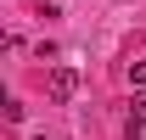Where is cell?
Instances as JSON below:
<instances>
[{
    "label": "cell",
    "instance_id": "1",
    "mask_svg": "<svg viewBox=\"0 0 146 140\" xmlns=\"http://www.w3.org/2000/svg\"><path fill=\"white\" fill-rule=\"evenodd\" d=\"M45 90H51V101H62V106H68L73 95H79V73H73V67H51Z\"/></svg>",
    "mask_w": 146,
    "mask_h": 140
},
{
    "label": "cell",
    "instance_id": "2",
    "mask_svg": "<svg viewBox=\"0 0 146 140\" xmlns=\"http://www.w3.org/2000/svg\"><path fill=\"white\" fill-rule=\"evenodd\" d=\"M124 135H129V140H141V135H146V90L135 95V106H129V118H124Z\"/></svg>",
    "mask_w": 146,
    "mask_h": 140
},
{
    "label": "cell",
    "instance_id": "3",
    "mask_svg": "<svg viewBox=\"0 0 146 140\" xmlns=\"http://www.w3.org/2000/svg\"><path fill=\"white\" fill-rule=\"evenodd\" d=\"M129 84H135V90H146V62H129Z\"/></svg>",
    "mask_w": 146,
    "mask_h": 140
},
{
    "label": "cell",
    "instance_id": "4",
    "mask_svg": "<svg viewBox=\"0 0 146 140\" xmlns=\"http://www.w3.org/2000/svg\"><path fill=\"white\" fill-rule=\"evenodd\" d=\"M39 140H45V135H39Z\"/></svg>",
    "mask_w": 146,
    "mask_h": 140
}]
</instances>
